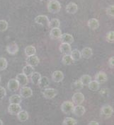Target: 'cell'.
<instances>
[{"label": "cell", "instance_id": "obj_39", "mask_svg": "<svg viewBox=\"0 0 114 125\" xmlns=\"http://www.w3.org/2000/svg\"><path fill=\"white\" fill-rule=\"evenodd\" d=\"M7 95L6 89L3 86H0V100L3 99Z\"/></svg>", "mask_w": 114, "mask_h": 125}, {"label": "cell", "instance_id": "obj_7", "mask_svg": "<svg viewBox=\"0 0 114 125\" xmlns=\"http://www.w3.org/2000/svg\"><path fill=\"white\" fill-rule=\"evenodd\" d=\"M7 88L8 89L11 91V92H15L19 88V83L16 81V79H10L7 83Z\"/></svg>", "mask_w": 114, "mask_h": 125}, {"label": "cell", "instance_id": "obj_19", "mask_svg": "<svg viewBox=\"0 0 114 125\" xmlns=\"http://www.w3.org/2000/svg\"><path fill=\"white\" fill-rule=\"evenodd\" d=\"M62 35V31L59 28H51V31L50 32V36L53 39H58Z\"/></svg>", "mask_w": 114, "mask_h": 125}, {"label": "cell", "instance_id": "obj_17", "mask_svg": "<svg viewBox=\"0 0 114 125\" xmlns=\"http://www.w3.org/2000/svg\"><path fill=\"white\" fill-rule=\"evenodd\" d=\"M59 49H60V52L62 53L63 54H69L72 51V47L70 46V44H68V43L62 42Z\"/></svg>", "mask_w": 114, "mask_h": 125}, {"label": "cell", "instance_id": "obj_31", "mask_svg": "<svg viewBox=\"0 0 114 125\" xmlns=\"http://www.w3.org/2000/svg\"><path fill=\"white\" fill-rule=\"evenodd\" d=\"M47 26L50 28H60V20L57 19H53L50 20V21H49Z\"/></svg>", "mask_w": 114, "mask_h": 125}, {"label": "cell", "instance_id": "obj_18", "mask_svg": "<svg viewBox=\"0 0 114 125\" xmlns=\"http://www.w3.org/2000/svg\"><path fill=\"white\" fill-rule=\"evenodd\" d=\"M52 79L56 83H60L64 79V74L61 71H55L53 73L52 75Z\"/></svg>", "mask_w": 114, "mask_h": 125}, {"label": "cell", "instance_id": "obj_27", "mask_svg": "<svg viewBox=\"0 0 114 125\" xmlns=\"http://www.w3.org/2000/svg\"><path fill=\"white\" fill-rule=\"evenodd\" d=\"M41 75L40 73L38 72H34L31 75V80L32 81V83L34 84H38L39 81H40V79H41Z\"/></svg>", "mask_w": 114, "mask_h": 125}, {"label": "cell", "instance_id": "obj_10", "mask_svg": "<svg viewBox=\"0 0 114 125\" xmlns=\"http://www.w3.org/2000/svg\"><path fill=\"white\" fill-rule=\"evenodd\" d=\"M27 64L31 65L32 66H36L38 65L39 62H40V59L39 58L35 56V55H32V56H29L27 57V59L26 60Z\"/></svg>", "mask_w": 114, "mask_h": 125}, {"label": "cell", "instance_id": "obj_40", "mask_svg": "<svg viewBox=\"0 0 114 125\" xmlns=\"http://www.w3.org/2000/svg\"><path fill=\"white\" fill-rule=\"evenodd\" d=\"M108 65L111 68H114V57H112L108 60Z\"/></svg>", "mask_w": 114, "mask_h": 125}, {"label": "cell", "instance_id": "obj_14", "mask_svg": "<svg viewBox=\"0 0 114 125\" xmlns=\"http://www.w3.org/2000/svg\"><path fill=\"white\" fill-rule=\"evenodd\" d=\"M101 115L108 117H111L113 113H114V109L110 105H105L103 106L101 110Z\"/></svg>", "mask_w": 114, "mask_h": 125}, {"label": "cell", "instance_id": "obj_4", "mask_svg": "<svg viewBox=\"0 0 114 125\" xmlns=\"http://www.w3.org/2000/svg\"><path fill=\"white\" fill-rule=\"evenodd\" d=\"M33 95V91L30 87L27 86H23L21 88L20 91V95L21 98H31Z\"/></svg>", "mask_w": 114, "mask_h": 125}, {"label": "cell", "instance_id": "obj_6", "mask_svg": "<svg viewBox=\"0 0 114 125\" xmlns=\"http://www.w3.org/2000/svg\"><path fill=\"white\" fill-rule=\"evenodd\" d=\"M72 103L74 104L81 105L84 101V95H83V93L80 92L75 93L72 98Z\"/></svg>", "mask_w": 114, "mask_h": 125}, {"label": "cell", "instance_id": "obj_21", "mask_svg": "<svg viewBox=\"0 0 114 125\" xmlns=\"http://www.w3.org/2000/svg\"><path fill=\"white\" fill-rule=\"evenodd\" d=\"M38 85H39V87H40V89H42V90L47 88L49 86V85H50V81H49L48 78L46 77V76L41 77L40 81L38 83Z\"/></svg>", "mask_w": 114, "mask_h": 125}, {"label": "cell", "instance_id": "obj_23", "mask_svg": "<svg viewBox=\"0 0 114 125\" xmlns=\"http://www.w3.org/2000/svg\"><path fill=\"white\" fill-rule=\"evenodd\" d=\"M16 115H17L18 119L20 122H26L27 120H28V114L25 110H21L20 112H19Z\"/></svg>", "mask_w": 114, "mask_h": 125}, {"label": "cell", "instance_id": "obj_29", "mask_svg": "<svg viewBox=\"0 0 114 125\" xmlns=\"http://www.w3.org/2000/svg\"><path fill=\"white\" fill-rule=\"evenodd\" d=\"M34 72V66L26 64L23 68V73L25 74L26 76H30Z\"/></svg>", "mask_w": 114, "mask_h": 125}, {"label": "cell", "instance_id": "obj_11", "mask_svg": "<svg viewBox=\"0 0 114 125\" xmlns=\"http://www.w3.org/2000/svg\"><path fill=\"white\" fill-rule=\"evenodd\" d=\"M16 81H18V83H19V86H25L28 84V76H26L25 74L22 73H19L17 74L16 77Z\"/></svg>", "mask_w": 114, "mask_h": 125}, {"label": "cell", "instance_id": "obj_3", "mask_svg": "<svg viewBox=\"0 0 114 125\" xmlns=\"http://www.w3.org/2000/svg\"><path fill=\"white\" fill-rule=\"evenodd\" d=\"M43 90L44 91H43V97L46 99L54 98L57 94V91L55 88H46Z\"/></svg>", "mask_w": 114, "mask_h": 125}, {"label": "cell", "instance_id": "obj_15", "mask_svg": "<svg viewBox=\"0 0 114 125\" xmlns=\"http://www.w3.org/2000/svg\"><path fill=\"white\" fill-rule=\"evenodd\" d=\"M107 75L103 72H100L97 73L95 76V81H96L99 83H103L106 81H107Z\"/></svg>", "mask_w": 114, "mask_h": 125}, {"label": "cell", "instance_id": "obj_34", "mask_svg": "<svg viewBox=\"0 0 114 125\" xmlns=\"http://www.w3.org/2000/svg\"><path fill=\"white\" fill-rule=\"evenodd\" d=\"M8 66V62L4 57H0V71H4Z\"/></svg>", "mask_w": 114, "mask_h": 125}, {"label": "cell", "instance_id": "obj_43", "mask_svg": "<svg viewBox=\"0 0 114 125\" xmlns=\"http://www.w3.org/2000/svg\"><path fill=\"white\" fill-rule=\"evenodd\" d=\"M41 1H43V2H48L50 0H40Z\"/></svg>", "mask_w": 114, "mask_h": 125}, {"label": "cell", "instance_id": "obj_28", "mask_svg": "<svg viewBox=\"0 0 114 125\" xmlns=\"http://www.w3.org/2000/svg\"><path fill=\"white\" fill-rule=\"evenodd\" d=\"M69 54H70V56H71V57L72 58V59L74 60V62L79 61V60L81 58V52H80V51H79L78 50H77V49L72 50Z\"/></svg>", "mask_w": 114, "mask_h": 125}, {"label": "cell", "instance_id": "obj_20", "mask_svg": "<svg viewBox=\"0 0 114 125\" xmlns=\"http://www.w3.org/2000/svg\"><path fill=\"white\" fill-rule=\"evenodd\" d=\"M92 54H93V51L90 47H85L81 52V57L84 59H89L92 56Z\"/></svg>", "mask_w": 114, "mask_h": 125}, {"label": "cell", "instance_id": "obj_24", "mask_svg": "<svg viewBox=\"0 0 114 125\" xmlns=\"http://www.w3.org/2000/svg\"><path fill=\"white\" fill-rule=\"evenodd\" d=\"M24 52H25V54L26 55L27 57H29V56H32V55L35 54L36 49L33 45H28L25 48Z\"/></svg>", "mask_w": 114, "mask_h": 125}, {"label": "cell", "instance_id": "obj_38", "mask_svg": "<svg viewBox=\"0 0 114 125\" xmlns=\"http://www.w3.org/2000/svg\"><path fill=\"white\" fill-rule=\"evenodd\" d=\"M106 13L107 15L114 17V5H110L106 9Z\"/></svg>", "mask_w": 114, "mask_h": 125}, {"label": "cell", "instance_id": "obj_8", "mask_svg": "<svg viewBox=\"0 0 114 125\" xmlns=\"http://www.w3.org/2000/svg\"><path fill=\"white\" fill-rule=\"evenodd\" d=\"M6 50H7V52L9 54L14 55V54H16V53L18 52L19 47H18V45L16 42H11L9 45H7Z\"/></svg>", "mask_w": 114, "mask_h": 125}, {"label": "cell", "instance_id": "obj_2", "mask_svg": "<svg viewBox=\"0 0 114 125\" xmlns=\"http://www.w3.org/2000/svg\"><path fill=\"white\" fill-rule=\"evenodd\" d=\"M74 103L71 101H65L61 105V110L65 114H70L74 108Z\"/></svg>", "mask_w": 114, "mask_h": 125}, {"label": "cell", "instance_id": "obj_42", "mask_svg": "<svg viewBox=\"0 0 114 125\" xmlns=\"http://www.w3.org/2000/svg\"><path fill=\"white\" fill-rule=\"evenodd\" d=\"M88 125H99V122H96V121H90L89 123H88Z\"/></svg>", "mask_w": 114, "mask_h": 125}, {"label": "cell", "instance_id": "obj_45", "mask_svg": "<svg viewBox=\"0 0 114 125\" xmlns=\"http://www.w3.org/2000/svg\"><path fill=\"white\" fill-rule=\"evenodd\" d=\"M0 82H1V76H0Z\"/></svg>", "mask_w": 114, "mask_h": 125}, {"label": "cell", "instance_id": "obj_41", "mask_svg": "<svg viewBox=\"0 0 114 125\" xmlns=\"http://www.w3.org/2000/svg\"><path fill=\"white\" fill-rule=\"evenodd\" d=\"M100 94L102 95L103 96H106L108 94V89H106V88H103L102 89L101 91H100Z\"/></svg>", "mask_w": 114, "mask_h": 125}, {"label": "cell", "instance_id": "obj_9", "mask_svg": "<svg viewBox=\"0 0 114 125\" xmlns=\"http://www.w3.org/2000/svg\"><path fill=\"white\" fill-rule=\"evenodd\" d=\"M35 22L41 26H47L49 22V19L46 15H39L35 18Z\"/></svg>", "mask_w": 114, "mask_h": 125}, {"label": "cell", "instance_id": "obj_32", "mask_svg": "<svg viewBox=\"0 0 114 125\" xmlns=\"http://www.w3.org/2000/svg\"><path fill=\"white\" fill-rule=\"evenodd\" d=\"M80 80L81 82V83L83 84V86H88L89 82L91 81V77L88 74H85V75H83Z\"/></svg>", "mask_w": 114, "mask_h": 125}, {"label": "cell", "instance_id": "obj_1", "mask_svg": "<svg viewBox=\"0 0 114 125\" xmlns=\"http://www.w3.org/2000/svg\"><path fill=\"white\" fill-rule=\"evenodd\" d=\"M48 11L52 13H57L60 11L61 4L57 0H50L47 3Z\"/></svg>", "mask_w": 114, "mask_h": 125}, {"label": "cell", "instance_id": "obj_22", "mask_svg": "<svg viewBox=\"0 0 114 125\" xmlns=\"http://www.w3.org/2000/svg\"><path fill=\"white\" fill-rule=\"evenodd\" d=\"M88 26L91 30H96L99 27V22L96 19H91L88 21Z\"/></svg>", "mask_w": 114, "mask_h": 125}, {"label": "cell", "instance_id": "obj_26", "mask_svg": "<svg viewBox=\"0 0 114 125\" xmlns=\"http://www.w3.org/2000/svg\"><path fill=\"white\" fill-rule=\"evenodd\" d=\"M62 62L65 65H71L73 64L74 60L71 57L70 54H64L62 59Z\"/></svg>", "mask_w": 114, "mask_h": 125}, {"label": "cell", "instance_id": "obj_35", "mask_svg": "<svg viewBox=\"0 0 114 125\" xmlns=\"http://www.w3.org/2000/svg\"><path fill=\"white\" fill-rule=\"evenodd\" d=\"M83 84L81 83V82L80 81V80H77L75 81L74 83H72V88L74 89V91H78L80 90L83 88Z\"/></svg>", "mask_w": 114, "mask_h": 125}, {"label": "cell", "instance_id": "obj_5", "mask_svg": "<svg viewBox=\"0 0 114 125\" xmlns=\"http://www.w3.org/2000/svg\"><path fill=\"white\" fill-rule=\"evenodd\" d=\"M21 110V107L20 104L10 103V105L8 107V112L12 115H16Z\"/></svg>", "mask_w": 114, "mask_h": 125}, {"label": "cell", "instance_id": "obj_37", "mask_svg": "<svg viewBox=\"0 0 114 125\" xmlns=\"http://www.w3.org/2000/svg\"><path fill=\"white\" fill-rule=\"evenodd\" d=\"M106 40L109 43H114V31H109L106 35Z\"/></svg>", "mask_w": 114, "mask_h": 125}, {"label": "cell", "instance_id": "obj_36", "mask_svg": "<svg viewBox=\"0 0 114 125\" xmlns=\"http://www.w3.org/2000/svg\"><path fill=\"white\" fill-rule=\"evenodd\" d=\"M8 28V23L5 20H0V32H4Z\"/></svg>", "mask_w": 114, "mask_h": 125}, {"label": "cell", "instance_id": "obj_13", "mask_svg": "<svg viewBox=\"0 0 114 125\" xmlns=\"http://www.w3.org/2000/svg\"><path fill=\"white\" fill-rule=\"evenodd\" d=\"M72 112L76 116L81 117V116H83L84 115V113L86 112V110H85L84 106L81 105H77L74 107Z\"/></svg>", "mask_w": 114, "mask_h": 125}, {"label": "cell", "instance_id": "obj_33", "mask_svg": "<svg viewBox=\"0 0 114 125\" xmlns=\"http://www.w3.org/2000/svg\"><path fill=\"white\" fill-rule=\"evenodd\" d=\"M63 125H77V121L74 119L72 118V117H66L64 119L63 122H62Z\"/></svg>", "mask_w": 114, "mask_h": 125}, {"label": "cell", "instance_id": "obj_16", "mask_svg": "<svg viewBox=\"0 0 114 125\" xmlns=\"http://www.w3.org/2000/svg\"><path fill=\"white\" fill-rule=\"evenodd\" d=\"M65 10H66V11L68 13L74 14V13L77 12V11H78V6L74 2H70L66 6Z\"/></svg>", "mask_w": 114, "mask_h": 125}, {"label": "cell", "instance_id": "obj_30", "mask_svg": "<svg viewBox=\"0 0 114 125\" xmlns=\"http://www.w3.org/2000/svg\"><path fill=\"white\" fill-rule=\"evenodd\" d=\"M22 101V98L20 95H13L9 98V103H15V104H20Z\"/></svg>", "mask_w": 114, "mask_h": 125}, {"label": "cell", "instance_id": "obj_25", "mask_svg": "<svg viewBox=\"0 0 114 125\" xmlns=\"http://www.w3.org/2000/svg\"><path fill=\"white\" fill-rule=\"evenodd\" d=\"M88 87L91 91H97L99 89L100 83H99L96 81H91L88 84Z\"/></svg>", "mask_w": 114, "mask_h": 125}, {"label": "cell", "instance_id": "obj_44", "mask_svg": "<svg viewBox=\"0 0 114 125\" xmlns=\"http://www.w3.org/2000/svg\"><path fill=\"white\" fill-rule=\"evenodd\" d=\"M4 125V124H3V122H2V120H1V119H0V125Z\"/></svg>", "mask_w": 114, "mask_h": 125}, {"label": "cell", "instance_id": "obj_12", "mask_svg": "<svg viewBox=\"0 0 114 125\" xmlns=\"http://www.w3.org/2000/svg\"><path fill=\"white\" fill-rule=\"evenodd\" d=\"M61 42L63 43H68V44H72L74 42V38L71 34L69 33H64L62 34L60 37Z\"/></svg>", "mask_w": 114, "mask_h": 125}]
</instances>
